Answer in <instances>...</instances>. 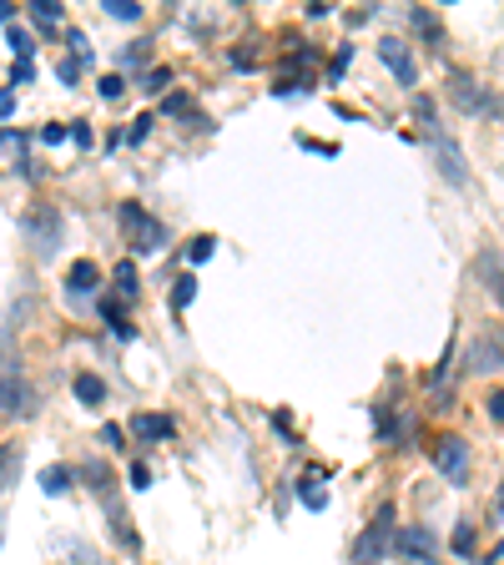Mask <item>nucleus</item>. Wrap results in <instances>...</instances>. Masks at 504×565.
<instances>
[{"instance_id": "2", "label": "nucleus", "mask_w": 504, "mask_h": 565, "mask_svg": "<svg viewBox=\"0 0 504 565\" xmlns=\"http://www.w3.org/2000/svg\"><path fill=\"white\" fill-rule=\"evenodd\" d=\"M35 409H41V394L25 379H0V419H35Z\"/></svg>"}, {"instance_id": "9", "label": "nucleus", "mask_w": 504, "mask_h": 565, "mask_svg": "<svg viewBox=\"0 0 504 565\" xmlns=\"http://www.w3.org/2000/svg\"><path fill=\"white\" fill-rule=\"evenodd\" d=\"M464 369H470V374H494V369H500V329L480 333V339L470 343V353H464Z\"/></svg>"}, {"instance_id": "41", "label": "nucleus", "mask_w": 504, "mask_h": 565, "mask_svg": "<svg viewBox=\"0 0 504 565\" xmlns=\"http://www.w3.org/2000/svg\"><path fill=\"white\" fill-rule=\"evenodd\" d=\"M41 141H66V127H41Z\"/></svg>"}, {"instance_id": "25", "label": "nucleus", "mask_w": 504, "mask_h": 565, "mask_svg": "<svg viewBox=\"0 0 504 565\" xmlns=\"http://www.w3.org/2000/svg\"><path fill=\"white\" fill-rule=\"evenodd\" d=\"M96 92H101L106 102H117V96L127 92V76H121V71H111V76H101V82H96Z\"/></svg>"}, {"instance_id": "3", "label": "nucleus", "mask_w": 504, "mask_h": 565, "mask_svg": "<svg viewBox=\"0 0 504 565\" xmlns=\"http://www.w3.org/2000/svg\"><path fill=\"white\" fill-rule=\"evenodd\" d=\"M394 551H399L404 561L435 565L439 561V535L429 525H399V530H394Z\"/></svg>"}, {"instance_id": "27", "label": "nucleus", "mask_w": 504, "mask_h": 565, "mask_svg": "<svg viewBox=\"0 0 504 565\" xmlns=\"http://www.w3.org/2000/svg\"><path fill=\"white\" fill-rule=\"evenodd\" d=\"M212 247H217V237H192V243H187V258H192V263H207Z\"/></svg>"}, {"instance_id": "11", "label": "nucleus", "mask_w": 504, "mask_h": 565, "mask_svg": "<svg viewBox=\"0 0 504 565\" xmlns=\"http://www.w3.org/2000/svg\"><path fill=\"white\" fill-rule=\"evenodd\" d=\"M106 520H111V541L121 545V551H141V541H137V530H131V520H127V510L117 505V500H106Z\"/></svg>"}, {"instance_id": "18", "label": "nucleus", "mask_w": 504, "mask_h": 565, "mask_svg": "<svg viewBox=\"0 0 504 565\" xmlns=\"http://www.w3.org/2000/svg\"><path fill=\"white\" fill-rule=\"evenodd\" d=\"M82 480L96 484V494H101V500H111V484H117V480H111V470H106V465H96V459H92V465H82Z\"/></svg>"}, {"instance_id": "29", "label": "nucleus", "mask_w": 504, "mask_h": 565, "mask_svg": "<svg viewBox=\"0 0 504 565\" xmlns=\"http://www.w3.org/2000/svg\"><path fill=\"white\" fill-rule=\"evenodd\" d=\"M454 551H459V555H470V551H474V525H470V520H464V525L454 530Z\"/></svg>"}, {"instance_id": "12", "label": "nucleus", "mask_w": 504, "mask_h": 565, "mask_svg": "<svg viewBox=\"0 0 504 565\" xmlns=\"http://www.w3.org/2000/svg\"><path fill=\"white\" fill-rule=\"evenodd\" d=\"M131 435L137 439H172L176 424L167 414H131Z\"/></svg>"}, {"instance_id": "42", "label": "nucleus", "mask_w": 504, "mask_h": 565, "mask_svg": "<svg viewBox=\"0 0 504 565\" xmlns=\"http://www.w3.org/2000/svg\"><path fill=\"white\" fill-rule=\"evenodd\" d=\"M11 15H15V6H6V0H0V25L11 21Z\"/></svg>"}, {"instance_id": "5", "label": "nucleus", "mask_w": 504, "mask_h": 565, "mask_svg": "<svg viewBox=\"0 0 504 565\" xmlns=\"http://www.w3.org/2000/svg\"><path fill=\"white\" fill-rule=\"evenodd\" d=\"M470 459H474V455H470V445H464L459 435H444V439L435 445V465L444 470V480H454V484L470 480Z\"/></svg>"}, {"instance_id": "1", "label": "nucleus", "mask_w": 504, "mask_h": 565, "mask_svg": "<svg viewBox=\"0 0 504 565\" xmlns=\"http://www.w3.org/2000/svg\"><path fill=\"white\" fill-rule=\"evenodd\" d=\"M117 227H121V237H127L131 253H162V247L172 243L167 223L162 217H152L141 202H117Z\"/></svg>"}, {"instance_id": "21", "label": "nucleus", "mask_w": 504, "mask_h": 565, "mask_svg": "<svg viewBox=\"0 0 504 565\" xmlns=\"http://www.w3.org/2000/svg\"><path fill=\"white\" fill-rule=\"evenodd\" d=\"M101 318H106V323H111V333H117L121 343H127L131 333H137V329H131V323H127V313H121V308L111 303V298H106V303H101Z\"/></svg>"}, {"instance_id": "6", "label": "nucleus", "mask_w": 504, "mask_h": 565, "mask_svg": "<svg viewBox=\"0 0 504 565\" xmlns=\"http://www.w3.org/2000/svg\"><path fill=\"white\" fill-rule=\"evenodd\" d=\"M378 56H384V66L394 71V82L399 86H419V66H414L409 46H404L399 35H384V41H378Z\"/></svg>"}, {"instance_id": "4", "label": "nucleus", "mask_w": 504, "mask_h": 565, "mask_svg": "<svg viewBox=\"0 0 504 565\" xmlns=\"http://www.w3.org/2000/svg\"><path fill=\"white\" fill-rule=\"evenodd\" d=\"M394 530H399V510L394 505H378V515H374V525L364 530V541H358V561H378V555L394 545Z\"/></svg>"}, {"instance_id": "35", "label": "nucleus", "mask_w": 504, "mask_h": 565, "mask_svg": "<svg viewBox=\"0 0 504 565\" xmlns=\"http://www.w3.org/2000/svg\"><path fill=\"white\" fill-rule=\"evenodd\" d=\"M152 127H157L152 117H137V121H131V131H127V141H147V131H152Z\"/></svg>"}, {"instance_id": "15", "label": "nucleus", "mask_w": 504, "mask_h": 565, "mask_svg": "<svg viewBox=\"0 0 504 565\" xmlns=\"http://www.w3.org/2000/svg\"><path fill=\"white\" fill-rule=\"evenodd\" d=\"M71 484H76L71 465H46V470H41V490L46 494H71Z\"/></svg>"}, {"instance_id": "28", "label": "nucleus", "mask_w": 504, "mask_h": 565, "mask_svg": "<svg viewBox=\"0 0 504 565\" xmlns=\"http://www.w3.org/2000/svg\"><path fill=\"white\" fill-rule=\"evenodd\" d=\"M162 111H167V117H187V111H192L187 92H172V96H167V102H162Z\"/></svg>"}, {"instance_id": "13", "label": "nucleus", "mask_w": 504, "mask_h": 565, "mask_svg": "<svg viewBox=\"0 0 504 565\" xmlns=\"http://www.w3.org/2000/svg\"><path fill=\"white\" fill-rule=\"evenodd\" d=\"M409 25L423 35V41H429V46L444 51V25H439V15L429 11V6H414V11H409Z\"/></svg>"}, {"instance_id": "7", "label": "nucleus", "mask_w": 504, "mask_h": 565, "mask_svg": "<svg viewBox=\"0 0 504 565\" xmlns=\"http://www.w3.org/2000/svg\"><path fill=\"white\" fill-rule=\"evenodd\" d=\"M449 96H454V102L464 106L470 117H484V111L494 117V96L480 92V82H474V76H464V71H454V86H449Z\"/></svg>"}, {"instance_id": "8", "label": "nucleus", "mask_w": 504, "mask_h": 565, "mask_svg": "<svg viewBox=\"0 0 504 565\" xmlns=\"http://www.w3.org/2000/svg\"><path fill=\"white\" fill-rule=\"evenodd\" d=\"M25 233L35 237V253H46V258H51V253L61 247V212L56 207H41L31 223H25Z\"/></svg>"}, {"instance_id": "38", "label": "nucleus", "mask_w": 504, "mask_h": 565, "mask_svg": "<svg viewBox=\"0 0 504 565\" xmlns=\"http://www.w3.org/2000/svg\"><path fill=\"white\" fill-rule=\"evenodd\" d=\"M348 61H353V46H343L339 56H333V76H343V71H348Z\"/></svg>"}, {"instance_id": "39", "label": "nucleus", "mask_w": 504, "mask_h": 565, "mask_svg": "<svg viewBox=\"0 0 504 565\" xmlns=\"http://www.w3.org/2000/svg\"><path fill=\"white\" fill-rule=\"evenodd\" d=\"M25 82H35V71H31V61H21V66H15V86H25Z\"/></svg>"}, {"instance_id": "22", "label": "nucleus", "mask_w": 504, "mask_h": 565, "mask_svg": "<svg viewBox=\"0 0 504 565\" xmlns=\"http://www.w3.org/2000/svg\"><path fill=\"white\" fill-rule=\"evenodd\" d=\"M111 282H117V294L121 298H137V263H117V273H111Z\"/></svg>"}, {"instance_id": "31", "label": "nucleus", "mask_w": 504, "mask_h": 565, "mask_svg": "<svg viewBox=\"0 0 504 565\" xmlns=\"http://www.w3.org/2000/svg\"><path fill=\"white\" fill-rule=\"evenodd\" d=\"M56 76H61V82H76V76H82V61H76V56H66V61H61V66H56Z\"/></svg>"}, {"instance_id": "24", "label": "nucleus", "mask_w": 504, "mask_h": 565, "mask_svg": "<svg viewBox=\"0 0 504 565\" xmlns=\"http://www.w3.org/2000/svg\"><path fill=\"white\" fill-rule=\"evenodd\" d=\"M31 15H35V25H56L61 15H66V6H61V0H35Z\"/></svg>"}, {"instance_id": "23", "label": "nucleus", "mask_w": 504, "mask_h": 565, "mask_svg": "<svg viewBox=\"0 0 504 565\" xmlns=\"http://www.w3.org/2000/svg\"><path fill=\"white\" fill-rule=\"evenodd\" d=\"M101 6H106V15H117V21H131V25L141 21V0H101Z\"/></svg>"}, {"instance_id": "33", "label": "nucleus", "mask_w": 504, "mask_h": 565, "mask_svg": "<svg viewBox=\"0 0 504 565\" xmlns=\"http://www.w3.org/2000/svg\"><path fill=\"white\" fill-rule=\"evenodd\" d=\"M147 46H152V41H131L127 56H121V66H137V61H147Z\"/></svg>"}, {"instance_id": "40", "label": "nucleus", "mask_w": 504, "mask_h": 565, "mask_svg": "<svg viewBox=\"0 0 504 565\" xmlns=\"http://www.w3.org/2000/svg\"><path fill=\"white\" fill-rule=\"evenodd\" d=\"M15 111V92H0V117H11Z\"/></svg>"}, {"instance_id": "26", "label": "nucleus", "mask_w": 504, "mask_h": 565, "mask_svg": "<svg viewBox=\"0 0 504 565\" xmlns=\"http://www.w3.org/2000/svg\"><path fill=\"white\" fill-rule=\"evenodd\" d=\"M192 294H197V278H176L172 282V308H187Z\"/></svg>"}, {"instance_id": "14", "label": "nucleus", "mask_w": 504, "mask_h": 565, "mask_svg": "<svg viewBox=\"0 0 504 565\" xmlns=\"http://www.w3.org/2000/svg\"><path fill=\"white\" fill-rule=\"evenodd\" d=\"M439 167H444V177L454 182V188H464V182H470V172H464V157H459L454 141H439Z\"/></svg>"}, {"instance_id": "16", "label": "nucleus", "mask_w": 504, "mask_h": 565, "mask_svg": "<svg viewBox=\"0 0 504 565\" xmlns=\"http://www.w3.org/2000/svg\"><path fill=\"white\" fill-rule=\"evenodd\" d=\"M66 282L71 288H76V294H92L96 282H101V268H96V263H71V273H66Z\"/></svg>"}, {"instance_id": "17", "label": "nucleus", "mask_w": 504, "mask_h": 565, "mask_svg": "<svg viewBox=\"0 0 504 565\" xmlns=\"http://www.w3.org/2000/svg\"><path fill=\"white\" fill-rule=\"evenodd\" d=\"M71 388H76V399L82 404H106V384L96 374H76V384Z\"/></svg>"}, {"instance_id": "20", "label": "nucleus", "mask_w": 504, "mask_h": 565, "mask_svg": "<svg viewBox=\"0 0 504 565\" xmlns=\"http://www.w3.org/2000/svg\"><path fill=\"white\" fill-rule=\"evenodd\" d=\"M480 273H484V282H490V294L500 298V247H484L480 253Z\"/></svg>"}, {"instance_id": "30", "label": "nucleus", "mask_w": 504, "mask_h": 565, "mask_svg": "<svg viewBox=\"0 0 504 565\" xmlns=\"http://www.w3.org/2000/svg\"><path fill=\"white\" fill-rule=\"evenodd\" d=\"M11 46H15V56H31V51H35V41H31V31H11Z\"/></svg>"}, {"instance_id": "36", "label": "nucleus", "mask_w": 504, "mask_h": 565, "mask_svg": "<svg viewBox=\"0 0 504 565\" xmlns=\"http://www.w3.org/2000/svg\"><path fill=\"white\" fill-rule=\"evenodd\" d=\"M66 137H71V141H76V147H92V127H86V121H76V127H71V131H66Z\"/></svg>"}, {"instance_id": "37", "label": "nucleus", "mask_w": 504, "mask_h": 565, "mask_svg": "<svg viewBox=\"0 0 504 565\" xmlns=\"http://www.w3.org/2000/svg\"><path fill=\"white\" fill-rule=\"evenodd\" d=\"M101 445H111V449L121 445V424H101Z\"/></svg>"}, {"instance_id": "34", "label": "nucleus", "mask_w": 504, "mask_h": 565, "mask_svg": "<svg viewBox=\"0 0 504 565\" xmlns=\"http://www.w3.org/2000/svg\"><path fill=\"white\" fill-rule=\"evenodd\" d=\"M127 480L137 484V490H147V484H152V470H147V465H141V459H137V465H131V470H127Z\"/></svg>"}, {"instance_id": "19", "label": "nucleus", "mask_w": 504, "mask_h": 565, "mask_svg": "<svg viewBox=\"0 0 504 565\" xmlns=\"http://www.w3.org/2000/svg\"><path fill=\"white\" fill-rule=\"evenodd\" d=\"M323 480H329V475H323ZM323 480H318V475H313V480H303V484H298V490H303V494H298V500H303L308 510H323V505H329V490H323Z\"/></svg>"}, {"instance_id": "32", "label": "nucleus", "mask_w": 504, "mask_h": 565, "mask_svg": "<svg viewBox=\"0 0 504 565\" xmlns=\"http://www.w3.org/2000/svg\"><path fill=\"white\" fill-rule=\"evenodd\" d=\"M167 82H172V71H167V66H152V71H147V92H162Z\"/></svg>"}, {"instance_id": "10", "label": "nucleus", "mask_w": 504, "mask_h": 565, "mask_svg": "<svg viewBox=\"0 0 504 565\" xmlns=\"http://www.w3.org/2000/svg\"><path fill=\"white\" fill-rule=\"evenodd\" d=\"M21 465H25V449L15 445V439H6V445H0V494L15 490V480H21Z\"/></svg>"}]
</instances>
